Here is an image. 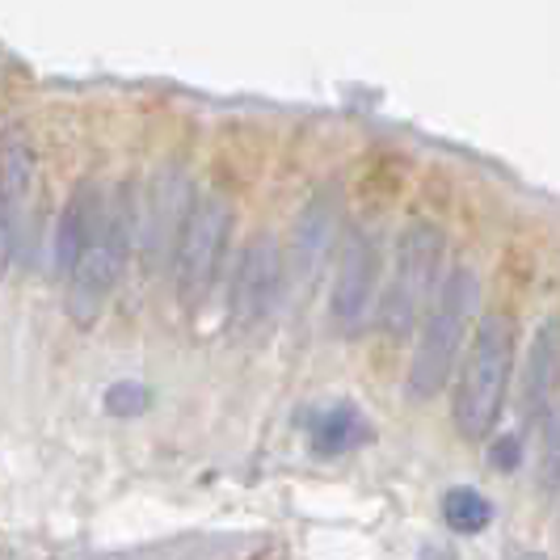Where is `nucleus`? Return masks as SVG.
I'll return each mask as SVG.
<instances>
[{
  "mask_svg": "<svg viewBox=\"0 0 560 560\" xmlns=\"http://www.w3.org/2000/svg\"><path fill=\"white\" fill-rule=\"evenodd\" d=\"M514 337L518 325L510 312H485L468 346V359L459 363L455 405L451 418L464 439H485L502 421L510 380H514Z\"/></svg>",
  "mask_w": 560,
  "mask_h": 560,
  "instance_id": "1",
  "label": "nucleus"
},
{
  "mask_svg": "<svg viewBox=\"0 0 560 560\" xmlns=\"http://www.w3.org/2000/svg\"><path fill=\"white\" fill-rule=\"evenodd\" d=\"M477 295V270L472 266H451L434 308L425 312V320H421L418 346H413V359H409L405 388H409L413 400H434L447 388L451 371L459 366V350H464V337H468V325H472Z\"/></svg>",
  "mask_w": 560,
  "mask_h": 560,
  "instance_id": "2",
  "label": "nucleus"
},
{
  "mask_svg": "<svg viewBox=\"0 0 560 560\" xmlns=\"http://www.w3.org/2000/svg\"><path fill=\"white\" fill-rule=\"evenodd\" d=\"M443 261H447V241L443 228L434 224H409L396 241V261H393V282L384 291L380 304V329L393 337L413 334L425 312L434 308L439 291H443Z\"/></svg>",
  "mask_w": 560,
  "mask_h": 560,
  "instance_id": "3",
  "label": "nucleus"
},
{
  "mask_svg": "<svg viewBox=\"0 0 560 560\" xmlns=\"http://www.w3.org/2000/svg\"><path fill=\"white\" fill-rule=\"evenodd\" d=\"M131 241H136V190H114L110 207H106V220H102V232L97 241L89 245V253L81 257V266L68 275V295H63V308L68 316L89 329L110 291L118 287L122 270H127V257H131Z\"/></svg>",
  "mask_w": 560,
  "mask_h": 560,
  "instance_id": "4",
  "label": "nucleus"
},
{
  "mask_svg": "<svg viewBox=\"0 0 560 560\" xmlns=\"http://www.w3.org/2000/svg\"><path fill=\"white\" fill-rule=\"evenodd\" d=\"M232 202L215 190L195 198V211L186 220V232L177 241L173 253V287H177V300L182 308L195 312L211 300L220 270H224L228 241H232Z\"/></svg>",
  "mask_w": 560,
  "mask_h": 560,
  "instance_id": "5",
  "label": "nucleus"
},
{
  "mask_svg": "<svg viewBox=\"0 0 560 560\" xmlns=\"http://www.w3.org/2000/svg\"><path fill=\"white\" fill-rule=\"evenodd\" d=\"M282 282H287V257L279 236L275 232L249 236L228 282V325L249 334L261 320H270L282 300Z\"/></svg>",
  "mask_w": 560,
  "mask_h": 560,
  "instance_id": "6",
  "label": "nucleus"
},
{
  "mask_svg": "<svg viewBox=\"0 0 560 560\" xmlns=\"http://www.w3.org/2000/svg\"><path fill=\"white\" fill-rule=\"evenodd\" d=\"M380 300V245L371 232H346L334 270V295H329V316L337 329L354 334Z\"/></svg>",
  "mask_w": 560,
  "mask_h": 560,
  "instance_id": "7",
  "label": "nucleus"
},
{
  "mask_svg": "<svg viewBox=\"0 0 560 560\" xmlns=\"http://www.w3.org/2000/svg\"><path fill=\"white\" fill-rule=\"evenodd\" d=\"M195 190H190V177L177 165H165L143 198V257L148 266H161L165 257L177 253V241L186 232V220L195 211Z\"/></svg>",
  "mask_w": 560,
  "mask_h": 560,
  "instance_id": "8",
  "label": "nucleus"
},
{
  "mask_svg": "<svg viewBox=\"0 0 560 560\" xmlns=\"http://www.w3.org/2000/svg\"><path fill=\"white\" fill-rule=\"evenodd\" d=\"M30 195H34V148L18 131L0 143V245L4 266H18V249L30 228Z\"/></svg>",
  "mask_w": 560,
  "mask_h": 560,
  "instance_id": "9",
  "label": "nucleus"
},
{
  "mask_svg": "<svg viewBox=\"0 0 560 560\" xmlns=\"http://www.w3.org/2000/svg\"><path fill=\"white\" fill-rule=\"evenodd\" d=\"M106 207H110V190L97 186V182H77L72 195L59 211L56 224V266L59 275H72L81 266V257L89 253V245L97 241L102 220H106Z\"/></svg>",
  "mask_w": 560,
  "mask_h": 560,
  "instance_id": "10",
  "label": "nucleus"
},
{
  "mask_svg": "<svg viewBox=\"0 0 560 560\" xmlns=\"http://www.w3.org/2000/svg\"><path fill=\"white\" fill-rule=\"evenodd\" d=\"M560 384V316H548L527 350L523 371V418H544Z\"/></svg>",
  "mask_w": 560,
  "mask_h": 560,
  "instance_id": "11",
  "label": "nucleus"
},
{
  "mask_svg": "<svg viewBox=\"0 0 560 560\" xmlns=\"http://www.w3.org/2000/svg\"><path fill=\"white\" fill-rule=\"evenodd\" d=\"M371 439V421L359 413V405L337 400L312 418V451L316 455H346Z\"/></svg>",
  "mask_w": 560,
  "mask_h": 560,
  "instance_id": "12",
  "label": "nucleus"
},
{
  "mask_svg": "<svg viewBox=\"0 0 560 560\" xmlns=\"http://www.w3.org/2000/svg\"><path fill=\"white\" fill-rule=\"evenodd\" d=\"M329 232H334V207L329 198H312L304 215L295 220V261L304 270H316V261L329 249Z\"/></svg>",
  "mask_w": 560,
  "mask_h": 560,
  "instance_id": "13",
  "label": "nucleus"
},
{
  "mask_svg": "<svg viewBox=\"0 0 560 560\" xmlns=\"http://www.w3.org/2000/svg\"><path fill=\"white\" fill-rule=\"evenodd\" d=\"M443 523L455 535H480L493 523V502L480 489H468V485L447 489V498H443Z\"/></svg>",
  "mask_w": 560,
  "mask_h": 560,
  "instance_id": "14",
  "label": "nucleus"
},
{
  "mask_svg": "<svg viewBox=\"0 0 560 560\" xmlns=\"http://www.w3.org/2000/svg\"><path fill=\"white\" fill-rule=\"evenodd\" d=\"M106 409L118 413V418H127V413H143L148 409V388L143 384H114L110 393H106Z\"/></svg>",
  "mask_w": 560,
  "mask_h": 560,
  "instance_id": "15",
  "label": "nucleus"
},
{
  "mask_svg": "<svg viewBox=\"0 0 560 560\" xmlns=\"http://www.w3.org/2000/svg\"><path fill=\"white\" fill-rule=\"evenodd\" d=\"M518 447H523V443H518V434H505V443L493 447V464H502L505 472H510V468H518Z\"/></svg>",
  "mask_w": 560,
  "mask_h": 560,
  "instance_id": "16",
  "label": "nucleus"
}]
</instances>
